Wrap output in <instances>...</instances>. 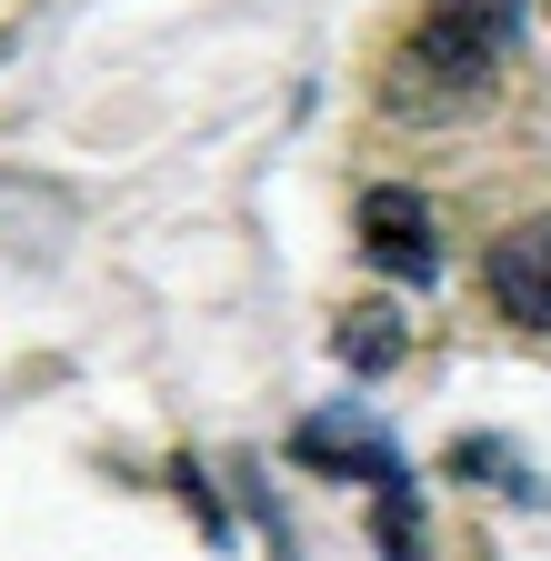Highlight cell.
Segmentation results:
<instances>
[{
    "mask_svg": "<svg viewBox=\"0 0 551 561\" xmlns=\"http://www.w3.org/2000/svg\"><path fill=\"white\" fill-rule=\"evenodd\" d=\"M521 41V0H422V21L401 31L391 70H381V111L391 121H461L492 101V81L512 70Z\"/></svg>",
    "mask_w": 551,
    "mask_h": 561,
    "instance_id": "cell-1",
    "label": "cell"
},
{
    "mask_svg": "<svg viewBox=\"0 0 551 561\" xmlns=\"http://www.w3.org/2000/svg\"><path fill=\"white\" fill-rule=\"evenodd\" d=\"M291 461L301 471H321V481H361V491H391V481H411L401 471V451H391V432L361 411V401H331V411H311L301 432H291Z\"/></svg>",
    "mask_w": 551,
    "mask_h": 561,
    "instance_id": "cell-2",
    "label": "cell"
},
{
    "mask_svg": "<svg viewBox=\"0 0 551 561\" xmlns=\"http://www.w3.org/2000/svg\"><path fill=\"white\" fill-rule=\"evenodd\" d=\"M481 291H492V311L512 331H541L551 341V210L512 221L492 251H481Z\"/></svg>",
    "mask_w": 551,
    "mask_h": 561,
    "instance_id": "cell-3",
    "label": "cell"
},
{
    "mask_svg": "<svg viewBox=\"0 0 551 561\" xmlns=\"http://www.w3.org/2000/svg\"><path fill=\"white\" fill-rule=\"evenodd\" d=\"M361 251L381 261V271H401V280H441V241H432V201L422 191H371L361 201Z\"/></svg>",
    "mask_w": 551,
    "mask_h": 561,
    "instance_id": "cell-4",
    "label": "cell"
},
{
    "mask_svg": "<svg viewBox=\"0 0 551 561\" xmlns=\"http://www.w3.org/2000/svg\"><path fill=\"white\" fill-rule=\"evenodd\" d=\"M331 351H341V362H352V371H391L401 351H411V321H401L391 301H361V311H341Z\"/></svg>",
    "mask_w": 551,
    "mask_h": 561,
    "instance_id": "cell-5",
    "label": "cell"
},
{
    "mask_svg": "<svg viewBox=\"0 0 551 561\" xmlns=\"http://www.w3.org/2000/svg\"><path fill=\"white\" fill-rule=\"evenodd\" d=\"M371 531H381V551H391V561H422V551H432V541H422V491H411V481L371 491Z\"/></svg>",
    "mask_w": 551,
    "mask_h": 561,
    "instance_id": "cell-6",
    "label": "cell"
},
{
    "mask_svg": "<svg viewBox=\"0 0 551 561\" xmlns=\"http://www.w3.org/2000/svg\"><path fill=\"white\" fill-rule=\"evenodd\" d=\"M451 471H461V481H471V471H492V481L512 491V502H541V481H531V471H521L502 442H451Z\"/></svg>",
    "mask_w": 551,
    "mask_h": 561,
    "instance_id": "cell-7",
    "label": "cell"
},
{
    "mask_svg": "<svg viewBox=\"0 0 551 561\" xmlns=\"http://www.w3.org/2000/svg\"><path fill=\"white\" fill-rule=\"evenodd\" d=\"M0 60H11V31H0Z\"/></svg>",
    "mask_w": 551,
    "mask_h": 561,
    "instance_id": "cell-8",
    "label": "cell"
}]
</instances>
